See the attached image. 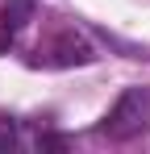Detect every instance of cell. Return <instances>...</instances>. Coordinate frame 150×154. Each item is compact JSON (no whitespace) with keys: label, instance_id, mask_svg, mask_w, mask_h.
<instances>
[{"label":"cell","instance_id":"1","mask_svg":"<svg viewBox=\"0 0 150 154\" xmlns=\"http://www.w3.org/2000/svg\"><path fill=\"white\" fill-rule=\"evenodd\" d=\"M146 129H150V92L146 88H125L104 117V133L113 142H129Z\"/></svg>","mask_w":150,"mask_h":154},{"label":"cell","instance_id":"2","mask_svg":"<svg viewBox=\"0 0 150 154\" xmlns=\"http://www.w3.org/2000/svg\"><path fill=\"white\" fill-rule=\"evenodd\" d=\"M92 58H96V50H92L79 33H71V29L50 42V63H54V67H88Z\"/></svg>","mask_w":150,"mask_h":154},{"label":"cell","instance_id":"3","mask_svg":"<svg viewBox=\"0 0 150 154\" xmlns=\"http://www.w3.org/2000/svg\"><path fill=\"white\" fill-rule=\"evenodd\" d=\"M33 21V0H4V8H0V25L8 29H21Z\"/></svg>","mask_w":150,"mask_h":154},{"label":"cell","instance_id":"4","mask_svg":"<svg viewBox=\"0 0 150 154\" xmlns=\"http://www.w3.org/2000/svg\"><path fill=\"white\" fill-rule=\"evenodd\" d=\"M38 146H42V150H67V137H58V133H46V137H38Z\"/></svg>","mask_w":150,"mask_h":154},{"label":"cell","instance_id":"5","mask_svg":"<svg viewBox=\"0 0 150 154\" xmlns=\"http://www.w3.org/2000/svg\"><path fill=\"white\" fill-rule=\"evenodd\" d=\"M13 142H17V137H13V125H8V121H0V150H8Z\"/></svg>","mask_w":150,"mask_h":154},{"label":"cell","instance_id":"6","mask_svg":"<svg viewBox=\"0 0 150 154\" xmlns=\"http://www.w3.org/2000/svg\"><path fill=\"white\" fill-rule=\"evenodd\" d=\"M8 46H13V29H8V25H0V54L8 50Z\"/></svg>","mask_w":150,"mask_h":154}]
</instances>
